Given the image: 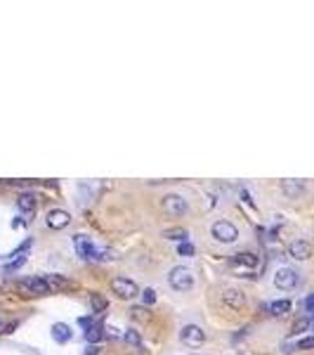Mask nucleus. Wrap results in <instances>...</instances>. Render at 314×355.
<instances>
[{
    "mask_svg": "<svg viewBox=\"0 0 314 355\" xmlns=\"http://www.w3.org/2000/svg\"><path fill=\"white\" fill-rule=\"evenodd\" d=\"M281 190L286 192L288 197H298V194H303V192H305V185H303V182L300 180H284L281 182Z\"/></svg>",
    "mask_w": 314,
    "mask_h": 355,
    "instance_id": "obj_17",
    "label": "nucleus"
},
{
    "mask_svg": "<svg viewBox=\"0 0 314 355\" xmlns=\"http://www.w3.org/2000/svg\"><path fill=\"white\" fill-rule=\"evenodd\" d=\"M45 223H47V228L50 230H64L69 223H71V213L64 211V209H52V211H47Z\"/></svg>",
    "mask_w": 314,
    "mask_h": 355,
    "instance_id": "obj_8",
    "label": "nucleus"
},
{
    "mask_svg": "<svg viewBox=\"0 0 314 355\" xmlns=\"http://www.w3.org/2000/svg\"><path fill=\"white\" fill-rule=\"evenodd\" d=\"M123 339H126L128 344H133V346H142V339H140V334H137V332H135V329H128L126 334H123Z\"/></svg>",
    "mask_w": 314,
    "mask_h": 355,
    "instance_id": "obj_21",
    "label": "nucleus"
},
{
    "mask_svg": "<svg viewBox=\"0 0 314 355\" xmlns=\"http://www.w3.org/2000/svg\"><path fill=\"white\" fill-rule=\"evenodd\" d=\"M161 209L165 216H170V218H179V216H184L189 211V204L187 199L182 197V194H165L161 201Z\"/></svg>",
    "mask_w": 314,
    "mask_h": 355,
    "instance_id": "obj_2",
    "label": "nucleus"
},
{
    "mask_svg": "<svg viewBox=\"0 0 314 355\" xmlns=\"http://www.w3.org/2000/svg\"><path fill=\"white\" fill-rule=\"evenodd\" d=\"M222 303L227 306L229 310H239L246 306V296H243V292H239V289H224L222 292Z\"/></svg>",
    "mask_w": 314,
    "mask_h": 355,
    "instance_id": "obj_10",
    "label": "nucleus"
},
{
    "mask_svg": "<svg viewBox=\"0 0 314 355\" xmlns=\"http://www.w3.org/2000/svg\"><path fill=\"white\" fill-rule=\"evenodd\" d=\"M314 346V339L312 337H305V339H300L296 344V351H307V348H312Z\"/></svg>",
    "mask_w": 314,
    "mask_h": 355,
    "instance_id": "obj_23",
    "label": "nucleus"
},
{
    "mask_svg": "<svg viewBox=\"0 0 314 355\" xmlns=\"http://www.w3.org/2000/svg\"><path fill=\"white\" fill-rule=\"evenodd\" d=\"M90 306H92V310H95V313H104V310L109 308L107 299H102L99 294H92V296H90Z\"/></svg>",
    "mask_w": 314,
    "mask_h": 355,
    "instance_id": "obj_20",
    "label": "nucleus"
},
{
    "mask_svg": "<svg viewBox=\"0 0 314 355\" xmlns=\"http://www.w3.org/2000/svg\"><path fill=\"white\" fill-rule=\"evenodd\" d=\"M0 325H2V320H0Z\"/></svg>",
    "mask_w": 314,
    "mask_h": 355,
    "instance_id": "obj_31",
    "label": "nucleus"
},
{
    "mask_svg": "<svg viewBox=\"0 0 314 355\" xmlns=\"http://www.w3.org/2000/svg\"><path fill=\"white\" fill-rule=\"evenodd\" d=\"M142 301L147 303V306H152L154 301H156V292H154V289H144V292H142Z\"/></svg>",
    "mask_w": 314,
    "mask_h": 355,
    "instance_id": "obj_26",
    "label": "nucleus"
},
{
    "mask_svg": "<svg viewBox=\"0 0 314 355\" xmlns=\"http://www.w3.org/2000/svg\"><path fill=\"white\" fill-rule=\"evenodd\" d=\"M288 254H291V258H296V261H307L312 256V244L307 239H296L293 244L288 246Z\"/></svg>",
    "mask_w": 314,
    "mask_h": 355,
    "instance_id": "obj_11",
    "label": "nucleus"
},
{
    "mask_svg": "<svg viewBox=\"0 0 314 355\" xmlns=\"http://www.w3.org/2000/svg\"><path fill=\"white\" fill-rule=\"evenodd\" d=\"M312 308H314V299H312V296H307V299H305V310H307L305 318H310V315H312Z\"/></svg>",
    "mask_w": 314,
    "mask_h": 355,
    "instance_id": "obj_28",
    "label": "nucleus"
},
{
    "mask_svg": "<svg viewBox=\"0 0 314 355\" xmlns=\"http://www.w3.org/2000/svg\"><path fill=\"white\" fill-rule=\"evenodd\" d=\"M43 280L52 292H57V289H66V287H69V282H66L64 277H59V275H43Z\"/></svg>",
    "mask_w": 314,
    "mask_h": 355,
    "instance_id": "obj_18",
    "label": "nucleus"
},
{
    "mask_svg": "<svg viewBox=\"0 0 314 355\" xmlns=\"http://www.w3.org/2000/svg\"><path fill=\"white\" fill-rule=\"evenodd\" d=\"M168 282H170V287L175 289V292H189L191 287H194V275H191V270L189 268H172L170 275H168Z\"/></svg>",
    "mask_w": 314,
    "mask_h": 355,
    "instance_id": "obj_3",
    "label": "nucleus"
},
{
    "mask_svg": "<svg viewBox=\"0 0 314 355\" xmlns=\"http://www.w3.org/2000/svg\"><path fill=\"white\" fill-rule=\"evenodd\" d=\"M97 353H99V348H97V346H92V348H90V351H88L85 355H97Z\"/></svg>",
    "mask_w": 314,
    "mask_h": 355,
    "instance_id": "obj_30",
    "label": "nucleus"
},
{
    "mask_svg": "<svg viewBox=\"0 0 314 355\" xmlns=\"http://www.w3.org/2000/svg\"><path fill=\"white\" fill-rule=\"evenodd\" d=\"M213 237H215L217 242H222V244H232V242H236V237H239V230L229 220H217L215 225H213Z\"/></svg>",
    "mask_w": 314,
    "mask_h": 355,
    "instance_id": "obj_5",
    "label": "nucleus"
},
{
    "mask_svg": "<svg viewBox=\"0 0 314 355\" xmlns=\"http://www.w3.org/2000/svg\"><path fill=\"white\" fill-rule=\"evenodd\" d=\"M52 339L57 341V344H66V341H71V337H73V332H71V327L69 325H64V322H57V325H52Z\"/></svg>",
    "mask_w": 314,
    "mask_h": 355,
    "instance_id": "obj_13",
    "label": "nucleus"
},
{
    "mask_svg": "<svg viewBox=\"0 0 314 355\" xmlns=\"http://www.w3.org/2000/svg\"><path fill=\"white\" fill-rule=\"evenodd\" d=\"M102 339H104V325L102 322H95L92 327L85 329V341L88 344H99Z\"/></svg>",
    "mask_w": 314,
    "mask_h": 355,
    "instance_id": "obj_15",
    "label": "nucleus"
},
{
    "mask_svg": "<svg viewBox=\"0 0 314 355\" xmlns=\"http://www.w3.org/2000/svg\"><path fill=\"white\" fill-rule=\"evenodd\" d=\"M24 261H26V256H17L12 263L5 265V270H7V273H9V270H17V268H21V265H24Z\"/></svg>",
    "mask_w": 314,
    "mask_h": 355,
    "instance_id": "obj_25",
    "label": "nucleus"
},
{
    "mask_svg": "<svg viewBox=\"0 0 314 355\" xmlns=\"http://www.w3.org/2000/svg\"><path fill=\"white\" fill-rule=\"evenodd\" d=\"M17 206L24 213H33V209H36V194L33 192H21L17 199Z\"/></svg>",
    "mask_w": 314,
    "mask_h": 355,
    "instance_id": "obj_14",
    "label": "nucleus"
},
{
    "mask_svg": "<svg viewBox=\"0 0 314 355\" xmlns=\"http://www.w3.org/2000/svg\"><path fill=\"white\" fill-rule=\"evenodd\" d=\"M274 284H277L279 289H293L298 284V273L293 268H279L277 273H274Z\"/></svg>",
    "mask_w": 314,
    "mask_h": 355,
    "instance_id": "obj_9",
    "label": "nucleus"
},
{
    "mask_svg": "<svg viewBox=\"0 0 314 355\" xmlns=\"http://www.w3.org/2000/svg\"><path fill=\"white\" fill-rule=\"evenodd\" d=\"M17 289L24 296H47V294H52V289L45 284L43 277H28V280H21L17 284Z\"/></svg>",
    "mask_w": 314,
    "mask_h": 355,
    "instance_id": "obj_4",
    "label": "nucleus"
},
{
    "mask_svg": "<svg viewBox=\"0 0 314 355\" xmlns=\"http://www.w3.org/2000/svg\"><path fill=\"white\" fill-rule=\"evenodd\" d=\"M163 237H165V239H175V242H179V244H182V242H187V239H189V230H184V228L165 230V232H163Z\"/></svg>",
    "mask_w": 314,
    "mask_h": 355,
    "instance_id": "obj_19",
    "label": "nucleus"
},
{
    "mask_svg": "<svg viewBox=\"0 0 314 355\" xmlns=\"http://www.w3.org/2000/svg\"><path fill=\"white\" fill-rule=\"evenodd\" d=\"M147 313H149V310L144 308V306H137V308H133V315L137 320H142V318H147Z\"/></svg>",
    "mask_w": 314,
    "mask_h": 355,
    "instance_id": "obj_27",
    "label": "nucleus"
},
{
    "mask_svg": "<svg viewBox=\"0 0 314 355\" xmlns=\"http://www.w3.org/2000/svg\"><path fill=\"white\" fill-rule=\"evenodd\" d=\"M73 244H76V251H78V256H81L83 261H107V258H111V251L97 249L95 242L88 235H76L73 237Z\"/></svg>",
    "mask_w": 314,
    "mask_h": 355,
    "instance_id": "obj_1",
    "label": "nucleus"
},
{
    "mask_svg": "<svg viewBox=\"0 0 314 355\" xmlns=\"http://www.w3.org/2000/svg\"><path fill=\"white\" fill-rule=\"evenodd\" d=\"M111 292L116 294L118 299H135L137 294H140V289H137V284L133 282V280H128V277H116L114 282H111Z\"/></svg>",
    "mask_w": 314,
    "mask_h": 355,
    "instance_id": "obj_6",
    "label": "nucleus"
},
{
    "mask_svg": "<svg viewBox=\"0 0 314 355\" xmlns=\"http://www.w3.org/2000/svg\"><path fill=\"white\" fill-rule=\"evenodd\" d=\"M232 265H239V268H258V265H260V256L253 254V251H241V254L232 256Z\"/></svg>",
    "mask_w": 314,
    "mask_h": 355,
    "instance_id": "obj_12",
    "label": "nucleus"
},
{
    "mask_svg": "<svg viewBox=\"0 0 314 355\" xmlns=\"http://www.w3.org/2000/svg\"><path fill=\"white\" fill-rule=\"evenodd\" d=\"M288 310H291V301H286V299H281V301H272L267 306V313L269 315H286Z\"/></svg>",
    "mask_w": 314,
    "mask_h": 355,
    "instance_id": "obj_16",
    "label": "nucleus"
},
{
    "mask_svg": "<svg viewBox=\"0 0 314 355\" xmlns=\"http://www.w3.org/2000/svg\"><path fill=\"white\" fill-rule=\"evenodd\" d=\"M179 339L191 348H198L203 341H206V334H203V329L196 327V325H184L182 332H179Z\"/></svg>",
    "mask_w": 314,
    "mask_h": 355,
    "instance_id": "obj_7",
    "label": "nucleus"
},
{
    "mask_svg": "<svg viewBox=\"0 0 314 355\" xmlns=\"http://www.w3.org/2000/svg\"><path fill=\"white\" fill-rule=\"evenodd\" d=\"M78 322H81L83 327L88 329V327H92V325H95V322H97V320H92V318H81V320H78Z\"/></svg>",
    "mask_w": 314,
    "mask_h": 355,
    "instance_id": "obj_29",
    "label": "nucleus"
},
{
    "mask_svg": "<svg viewBox=\"0 0 314 355\" xmlns=\"http://www.w3.org/2000/svg\"><path fill=\"white\" fill-rule=\"evenodd\" d=\"M0 282H2V277H0Z\"/></svg>",
    "mask_w": 314,
    "mask_h": 355,
    "instance_id": "obj_32",
    "label": "nucleus"
},
{
    "mask_svg": "<svg viewBox=\"0 0 314 355\" xmlns=\"http://www.w3.org/2000/svg\"><path fill=\"white\" fill-rule=\"evenodd\" d=\"M310 322H312L310 318H300V320H296V325H293V334H300V332L310 329Z\"/></svg>",
    "mask_w": 314,
    "mask_h": 355,
    "instance_id": "obj_22",
    "label": "nucleus"
},
{
    "mask_svg": "<svg viewBox=\"0 0 314 355\" xmlns=\"http://www.w3.org/2000/svg\"><path fill=\"white\" fill-rule=\"evenodd\" d=\"M177 254L179 256H194V246L189 244V242H182V244L177 246Z\"/></svg>",
    "mask_w": 314,
    "mask_h": 355,
    "instance_id": "obj_24",
    "label": "nucleus"
}]
</instances>
